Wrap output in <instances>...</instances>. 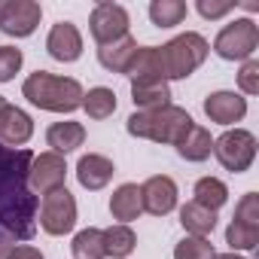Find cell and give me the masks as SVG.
<instances>
[{"mask_svg":"<svg viewBox=\"0 0 259 259\" xmlns=\"http://www.w3.org/2000/svg\"><path fill=\"white\" fill-rule=\"evenodd\" d=\"M34 153L0 144V244L31 241L37 235L40 198L28 186Z\"/></svg>","mask_w":259,"mask_h":259,"instance_id":"6da1fadb","label":"cell"},{"mask_svg":"<svg viewBox=\"0 0 259 259\" xmlns=\"http://www.w3.org/2000/svg\"><path fill=\"white\" fill-rule=\"evenodd\" d=\"M192 116L183 110V107H162V110H138L128 116L125 128L132 138H144V141H153V144H168V147H177L192 128Z\"/></svg>","mask_w":259,"mask_h":259,"instance_id":"7a4b0ae2","label":"cell"},{"mask_svg":"<svg viewBox=\"0 0 259 259\" xmlns=\"http://www.w3.org/2000/svg\"><path fill=\"white\" fill-rule=\"evenodd\" d=\"M22 95L49 113H73L82 107V85L73 76H58L49 70H34L25 82H22Z\"/></svg>","mask_w":259,"mask_h":259,"instance_id":"3957f363","label":"cell"},{"mask_svg":"<svg viewBox=\"0 0 259 259\" xmlns=\"http://www.w3.org/2000/svg\"><path fill=\"white\" fill-rule=\"evenodd\" d=\"M207 52H210V43L201 34H195V31L177 34L174 40H168L165 46H159L162 76L165 79H186V76H192L204 64Z\"/></svg>","mask_w":259,"mask_h":259,"instance_id":"277c9868","label":"cell"},{"mask_svg":"<svg viewBox=\"0 0 259 259\" xmlns=\"http://www.w3.org/2000/svg\"><path fill=\"white\" fill-rule=\"evenodd\" d=\"M256 46H259V28H256L253 19L229 22L213 40V52L226 61H250Z\"/></svg>","mask_w":259,"mask_h":259,"instance_id":"5b68a950","label":"cell"},{"mask_svg":"<svg viewBox=\"0 0 259 259\" xmlns=\"http://www.w3.org/2000/svg\"><path fill=\"white\" fill-rule=\"evenodd\" d=\"M213 153L226 171L244 174V171H250V165L256 159V138L247 128H229L226 135H220L213 141Z\"/></svg>","mask_w":259,"mask_h":259,"instance_id":"8992f818","label":"cell"},{"mask_svg":"<svg viewBox=\"0 0 259 259\" xmlns=\"http://www.w3.org/2000/svg\"><path fill=\"white\" fill-rule=\"evenodd\" d=\"M37 220H40V229L46 235H67L73 232L76 226V198L64 189H55L49 195H43L40 201V210H37Z\"/></svg>","mask_w":259,"mask_h":259,"instance_id":"52a82bcc","label":"cell"},{"mask_svg":"<svg viewBox=\"0 0 259 259\" xmlns=\"http://www.w3.org/2000/svg\"><path fill=\"white\" fill-rule=\"evenodd\" d=\"M128 25H132L128 10L119 4H98L89 16V31H92L98 46H107V43L128 37Z\"/></svg>","mask_w":259,"mask_h":259,"instance_id":"ba28073f","label":"cell"},{"mask_svg":"<svg viewBox=\"0 0 259 259\" xmlns=\"http://www.w3.org/2000/svg\"><path fill=\"white\" fill-rule=\"evenodd\" d=\"M64 180H67V162H64V156H58L52 150L34 156L31 171H28V186H31V192L37 198L49 195L55 189H64Z\"/></svg>","mask_w":259,"mask_h":259,"instance_id":"9c48e42d","label":"cell"},{"mask_svg":"<svg viewBox=\"0 0 259 259\" xmlns=\"http://www.w3.org/2000/svg\"><path fill=\"white\" fill-rule=\"evenodd\" d=\"M43 19V7L37 0H7L0 10V31L7 37H31Z\"/></svg>","mask_w":259,"mask_h":259,"instance_id":"30bf717a","label":"cell"},{"mask_svg":"<svg viewBox=\"0 0 259 259\" xmlns=\"http://www.w3.org/2000/svg\"><path fill=\"white\" fill-rule=\"evenodd\" d=\"M141 201L144 210L153 217H168L177 207V183L168 174H156L141 186Z\"/></svg>","mask_w":259,"mask_h":259,"instance_id":"8fae6325","label":"cell"},{"mask_svg":"<svg viewBox=\"0 0 259 259\" xmlns=\"http://www.w3.org/2000/svg\"><path fill=\"white\" fill-rule=\"evenodd\" d=\"M46 49L55 61L61 64H73L79 55H82V34L73 22H58L52 25L49 37H46Z\"/></svg>","mask_w":259,"mask_h":259,"instance_id":"7c38bea8","label":"cell"},{"mask_svg":"<svg viewBox=\"0 0 259 259\" xmlns=\"http://www.w3.org/2000/svg\"><path fill=\"white\" fill-rule=\"evenodd\" d=\"M34 138V119L16 107V104H7L4 110H0V144L7 147H25L28 141Z\"/></svg>","mask_w":259,"mask_h":259,"instance_id":"4fadbf2b","label":"cell"},{"mask_svg":"<svg viewBox=\"0 0 259 259\" xmlns=\"http://www.w3.org/2000/svg\"><path fill=\"white\" fill-rule=\"evenodd\" d=\"M204 113L217 125H235L247 116V98L238 92H210L204 98Z\"/></svg>","mask_w":259,"mask_h":259,"instance_id":"5bb4252c","label":"cell"},{"mask_svg":"<svg viewBox=\"0 0 259 259\" xmlns=\"http://www.w3.org/2000/svg\"><path fill=\"white\" fill-rule=\"evenodd\" d=\"M132 101L138 110H162L171 104V85L162 76H141L132 79Z\"/></svg>","mask_w":259,"mask_h":259,"instance_id":"9a60e30c","label":"cell"},{"mask_svg":"<svg viewBox=\"0 0 259 259\" xmlns=\"http://www.w3.org/2000/svg\"><path fill=\"white\" fill-rule=\"evenodd\" d=\"M113 174H116L113 162H110L107 156H101V153H85V156L76 162V180H79V186L89 189V192L104 189V186L113 180Z\"/></svg>","mask_w":259,"mask_h":259,"instance_id":"2e32d148","label":"cell"},{"mask_svg":"<svg viewBox=\"0 0 259 259\" xmlns=\"http://www.w3.org/2000/svg\"><path fill=\"white\" fill-rule=\"evenodd\" d=\"M138 40L135 37H122L116 43H107V46H98V61L104 70L110 73H128V67H132L135 55H138Z\"/></svg>","mask_w":259,"mask_h":259,"instance_id":"e0dca14e","label":"cell"},{"mask_svg":"<svg viewBox=\"0 0 259 259\" xmlns=\"http://www.w3.org/2000/svg\"><path fill=\"white\" fill-rule=\"evenodd\" d=\"M110 213H113V220H119L122 226H128L132 220H138V217L144 213L141 186H138V183H122V186L110 195Z\"/></svg>","mask_w":259,"mask_h":259,"instance_id":"ac0fdd59","label":"cell"},{"mask_svg":"<svg viewBox=\"0 0 259 259\" xmlns=\"http://www.w3.org/2000/svg\"><path fill=\"white\" fill-rule=\"evenodd\" d=\"M46 144L52 147V153L67 156L85 144V128L79 122H52L46 128Z\"/></svg>","mask_w":259,"mask_h":259,"instance_id":"d6986e66","label":"cell"},{"mask_svg":"<svg viewBox=\"0 0 259 259\" xmlns=\"http://www.w3.org/2000/svg\"><path fill=\"white\" fill-rule=\"evenodd\" d=\"M180 226L186 229V235L207 238L217 229V210H207V207H201L195 201H186L180 207Z\"/></svg>","mask_w":259,"mask_h":259,"instance_id":"ffe728a7","label":"cell"},{"mask_svg":"<svg viewBox=\"0 0 259 259\" xmlns=\"http://www.w3.org/2000/svg\"><path fill=\"white\" fill-rule=\"evenodd\" d=\"M177 153H180V159H186V162H204V159H210V153H213V138H210V132H207V128H201V125H192L189 135L177 144Z\"/></svg>","mask_w":259,"mask_h":259,"instance_id":"44dd1931","label":"cell"},{"mask_svg":"<svg viewBox=\"0 0 259 259\" xmlns=\"http://www.w3.org/2000/svg\"><path fill=\"white\" fill-rule=\"evenodd\" d=\"M104 232V253L113 256V259H125V256H132L135 247H138V235L132 226H110V229H101Z\"/></svg>","mask_w":259,"mask_h":259,"instance_id":"7402d4cb","label":"cell"},{"mask_svg":"<svg viewBox=\"0 0 259 259\" xmlns=\"http://www.w3.org/2000/svg\"><path fill=\"white\" fill-rule=\"evenodd\" d=\"M82 110L89 113V119H110L116 113V92L107 85H95L82 95Z\"/></svg>","mask_w":259,"mask_h":259,"instance_id":"603a6c76","label":"cell"},{"mask_svg":"<svg viewBox=\"0 0 259 259\" xmlns=\"http://www.w3.org/2000/svg\"><path fill=\"white\" fill-rule=\"evenodd\" d=\"M192 201L195 204H201V207H207V210H220L226 201H229V186L223 183V180H217V177H201L198 183H195V189H192Z\"/></svg>","mask_w":259,"mask_h":259,"instance_id":"cb8c5ba5","label":"cell"},{"mask_svg":"<svg viewBox=\"0 0 259 259\" xmlns=\"http://www.w3.org/2000/svg\"><path fill=\"white\" fill-rule=\"evenodd\" d=\"M189 7L183 4V0H153L150 4V19L156 28H174L186 19Z\"/></svg>","mask_w":259,"mask_h":259,"instance_id":"d4e9b609","label":"cell"},{"mask_svg":"<svg viewBox=\"0 0 259 259\" xmlns=\"http://www.w3.org/2000/svg\"><path fill=\"white\" fill-rule=\"evenodd\" d=\"M73 256L76 259H104V232L101 229H82L73 235V244H70Z\"/></svg>","mask_w":259,"mask_h":259,"instance_id":"484cf974","label":"cell"},{"mask_svg":"<svg viewBox=\"0 0 259 259\" xmlns=\"http://www.w3.org/2000/svg\"><path fill=\"white\" fill-rule=\"evenodd\" d=\"M125 76L141 79V76H162V61H159V46H141L132 67H128ZM165 79V76H162Z\"/></svg>","mask_w":259,"mask_h":259,"instance_id":"4316f807","label":"cell"},{"mask_svg":"<svg viewBox=\"0 0 259 259\" xmlns=\"http://www.w3.org/2000/svg\"><path fill=\"white\" fill-rule=\"evenodd\" d=\"M226 244H229V250L232 253H238V250H256L259 247V229L256 226H244V223H229V229H226Z\"/></svg>","mask_w":259,"mask_h":259,"instance_id":"83f0119b","label":"cell"},{"mask_svg":"<svg viewBox=\"0 0 259 259\" xmlns=\"http://www.w3.org/2000/svg\"><path fill=\"white\" fill-rule=\"evenodd\" d=\"M217 250L207 238H195V235H186L177 247H174V259H213Z\"/></svg>","mask_w":259,"mask_h":259,"instance_id":"f1b7e54d","label":"cell"},{"mask_svg":"<svg viewBox=\"0 0 259 259\" xmlns=\"http://www.w3.org/2000/svg\"><path fill=\"white\" fill-rule=\"evenodd\" d=\"M22 64H25L22 49H16V46H0V82H10L22 70Z\"/></svg>","mask_w":259,"mask_h":259,"instance_id":"f546056e","label":"cell"},{"mask_svg":"<svg viewBox=\"0 0 259 259\" xmlns=\"http://www.w3.org/2000/svg\"><path fill=\"white\" fill-rule=\"evenodd\" d=\"M232 220L259 229V195H256V192H247V195L235 204V217H232Z\"/></svg>","mask_w":259,"mask_h":259,"instance_id":"4dcf8cb0","label":"cell"},{"mask_svg":"<svg viewBox=\"0 0 259 259\" xmlns=\"http://www.w3.org/2000/svg\"><path fill=\"white\" fill-rule=\"evenodd\" d=\"M238 89L244 95H259V61L256 58H250V61L241 64V70H238Z\"/></svg>","mask_w":259,"mask_h":259,"instance_id":"1f68e13d","label":"cell"},{"mask_svg":"<svg viewBox=\"0 0 259 259\" xmlns=\"http://www.w3.org/2000/svg\"><path fill=\"white\" fill-rule=\"evenodd\" d=\"M195 10H198L204 19H223V16H229V13L235 10V4H232V0H223V4H210V0H198V4H195Z\"/></svg>","mask_w":259,"mask_h":259,"instance_id":"d6a6232c","label":"cell"},{"mask_svg":"<svg viewBox=\"0 0 259 259\" xmlns=\"http://www.w3.org/2000/svg\"><path fill=\"white\" fill-rule=\"evenodd\" d=\"M10 259H46V256H43L37 247H31V244H22V247H13Z\"/></svg>","mask_w":259,"mask_h":259,"instance_id":"836d02e7","label":"cell"},{"mask_svg":"<svg viewBox=\"0 0 259 259\" xmlns=\"http://www.w3.org/2000/svg\"><path fill=\"white\" fill-rule=\"evenodd\" d=\"M10 253H13V244H0V259H10Z\"/></svg>","mask_w":259,"mask_h":259,"instance_id":"e575fe53","label":"cell"},{"mask_svg":"<svg viewBox=\"0 0 259 259\" xmlns=\"http://www.w3.org/2000/svg\"><path fill=\"white\" fill-rule=\"evenodd\" d=\"M213 259H244V256H238V253H217Z\"/></svg>","mask_w":259,"mask_h":259,"instance_id":"d590c367","label":"cell"},{"mask_svg":"<svg viewBox=\"0 0 259 259\" xmlns=\"http://www.w3.org/2000/svg\"><path fill=\"white\" fill-rule=\"evenodd\" d=\"M4 107H7V98H4V95H0V110H4Z\"/></svg>","mask_w":259,"mask_h":259,"instance_id":"8d00e7d4","label":"cell"},{"mask_svg":"<svg viewBox=\"0 0 259 259\" xmlns=\"http://www.w3.org/2000/svg\"><path fill=\"white\" fill-rule=\"evenodd\" d=\"M4 4H7V0H0V10H4Z\"/></svg>","mask_w":259,"mask_h":259,"instance_id":"74e56055","label":"cell"}]
</instances>
